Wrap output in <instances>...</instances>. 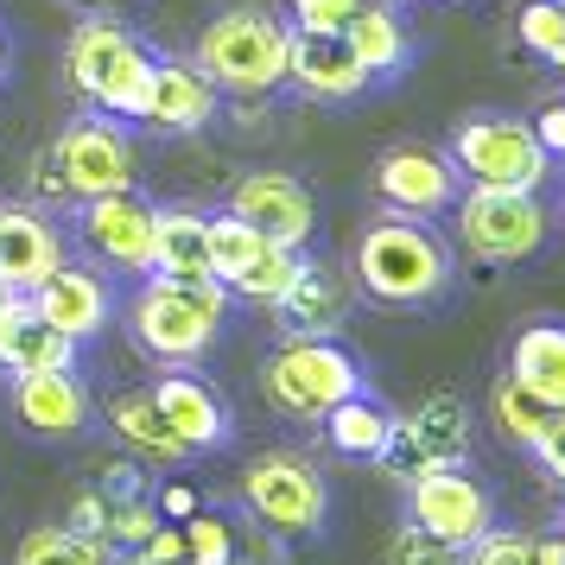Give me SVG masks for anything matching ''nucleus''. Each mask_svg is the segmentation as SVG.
<instances>
[{
	"label": "nucleus",
	"mask_w": 565,
	"mask_h": 565,
	"mask_svg": "<svg viewBox=\"0 0 565 565\" xmlns=\"http://www.w3.org/2000/svg\"><path fill=\"white\" fill-rule=\"evenodd\" d=\"M509 382H521L540 407L565 413V324L553 318L521 324V337L509 343Z\"/></svg>",
	"instance_id": "412c9836"
},
{
	"label": "nucleus",
	"mask_w": 565,
	"mask_h": 565,
	"mask_svg": "<svg viewBox=\"0 0 565 565\" xmlns=\"http://www.w3.org/2000/svg\"><path fill=\"white\" fill-rule=\"evenodd\" d=\"M159 514H172V521H184V514H198V495H191V489H166V502H159Z\"/></svg>",
	"instance_id": "79ce46f5"
},
{
	"label": "nucleus",
	"mask_w": 565,
	"mask_h": 565,
	"mask_svg": "<svg viewBox=\"0 0 565 565\" xmlns=\"http://www.w3.org/2000/svg\"><path fill=\"white\" fill-rule=\"evenodd\" d=\"M387 426H394V413H387L369 387L350 394V401H337V407L324 413V438H331V451H343V458H375Z\"/></svg>",
	"instance_id": "bb28decb"
},
{
	"label": "nucleus",
	"mask_w": 565,
	"mask_h": 565,
	"mask_svg": "<svg viewBox=\"0 0 565 565\" xmlns=\"http://www.w3.org/2000/svg\"><path fill=\"white\" fill-rule=\"evenodd\" d=\"M32 204H45V210H64V204H71V184H64V172H57V153H52V147L32 159Z\"/></svg>",
	"instance_id": "4c0bfd02"
},
{
	"label": "nucleus",
	"mask_w": 565,
	"mask_h": 565,
	"mask_svg": "<svg viewBox=\"0 0 565 565\" xmlns=\"http://www.w3.org/2000/svg\"><path fill=\"white\" fill-rule=\"evenodd\" d=\"M401 426L413 433V445L426 451V463H463L470 458V407L458 394H426L413 413H401Z\"/></svg>",
	"instance_id": "393cba45"
},
{
	"label": "nucleus",
	"mask_w": 565,
	"mask_h": 565,
	"mask_svg": "<svg viewBox=\"0 0 565 565\" xmlns=\"http://www.w3.org/2000/svg\"><path fill=\"white\" fill-rule=\"evenodd\" d=\"M26 306L45 318V324H57V331L71 337V343H83V337L108 331V318H115V292H108L103 274H89V267H71V260H57V274L45 286H32Z\"/></svg>",
	"instance_id": "f3484780"
},
{
	"label": "nucleus",
	"mask_w": 565,
	"mask_h": 565,
	"mask_svg": "<svg viewBox=\"0 0 565 565\" xmlns=\"http://www.w3.org/2000/svg\"><path fill=\"white\" fill-rule=\"evenodd\" d=\"M216 115V83L198 71V64H179V57H159L153 64V103H147V121L166 134H198L210 128Z\"/></svg>",
	"instance_id": "aec40b11"
},
{
	"label": "nucleus",
	"mask_w": 565,
	"mask_h": 565,
	"mask_svg": "<svg viewBox=\"0 0 565 565\" xmlns=\"http://www.w3.org/2000/svg\"><path fill=\"white\" fill-rule=\"evenodd\" d=\"M514 26H521V45L527 52H540V57L565 52V0H527Z\"/></svg>",
	"instance_id": "473e14b6"
},
{
	"label": "nucleus",
	"mask_w": 565,
	"mask_h": 565,
	"mask_svg": "<svg viewBox=\"0 0 565 565\" xmlns=\"http://www.w3.org/2000/svg\"><path fill=\"white\" fill-rule=\"evenodd\" d=\"M198 71L235 96H274L286 83V26L260 7H230L198 32Z\"/></svg>",
	"instance_id": "20e7f679"
},
{
	"label": "nucleus",
	"mask_w": 565,
	"mask_h": 565,
	"mask_svg": "<svg viewBox=\"0 0 565 565\" xmlns=\"http://www.w3.org/2000/svg\"><path fill=\"white\" fill-rule=\"evenodd\" d=\"M407 521L426 527V534H438V540L470 546L477 534L495 527V495L463 463H433V470L407 477Z\"/></svg>",
	"instance_id": "9d476101"
},
{
	"label": "nucleus",
	"mask_w": 565,
	"mask_h": 565,
	"mask_svg": "<svg viewBox=\"0 0 565 565\" xmlns=\"http://www.w3.org/2000/svg\"><path fill=\"white\" fill-rule=\"evenodd\" d=\"M184 546H191L184 565H235V540L216 514H184Z\"/></svg>",
	"instance_id": "72a5a7b5"
},
{
	"label": "nucleus",
	"mask_w": 565,
	"mask_h": 565,
	"mask_svg": "<svg viewBox=\"0 0 565 565\" xmlns=\"http://www.w3.org/2000/svg\"><path fill=\"white\" fill-rule=\"evenodd\" d=\"M108 426H115V438H121L128 451H140L147 463H184V458H191L179 438H172V426L159 419V407H153V394H147V387L115 394V401H108Z\"/></svg>",
	"instance_id": "a878e982"
},
{
	"label": "nucleus",
	"mask_w": 565,
	"mask_h": 565,
	"mask_svg": "<svg viewBox=\"0 0 565 565\" xmlns=\"http://www.w3.org/2000/svg\"><path fill=\"white\" fill-rule=\"evenodd\" d=\"M527 451H534L540 470H546V477H553V483L565 489V413H553V419L540 426V438L527 445Z\"/></svg>",
	"instance_id": "58836bf2"
},
{
	"label": "nucleus",
	"mask_w": 565,
	"mask_h": 565,
	"mask_svg": "<svg viewBox=\"0 0 565 565\" xmlns=\"http://www.w3.org/2000/svg\"><path fill=\"white\" fill-rule=\"evenodd\" d=\"M147 394H153L159 419L172 426V438H179L191 458H204V451H223V445L235 438L230 401H223V394H216L204 375H191V369H166V375H159Z\"/></svg>",
	"instance_id": "4468645a"
},
{
	"label": "nucleus",
	"mask_w": 565,
	"mask_h": 565,
	"mask_svg": "<svg viewBox=\"0 0 565 565\" xmlns=\"http://www.w3.org/2000/svg\"><path fill=\"white\" fill-rule=\"evenodd\" d=\"M153 274H166V280H216L210 274V216L204 210H159Z\"/></svg>",
	"instance_id": "b1692460"
},
{
	"label": "nucleus",
	"mask_w": 565,
	"mask_h": 565,
	"mask_svg": "<svg viewBox=\"0 0 565 565\" xmlns=\"http://www.w3.org/2000/svg\"><path fill=\"white\" fill-rule=\"evenodd\" d=\"M230 216H242L248 230H260L274 248H306L318 230V204L292 172H248L230 191Z\"/></svg>",
	"instance_id": "ddd939ff"
},
{
	"label": "nucleus",
	"mask_w": 565,
	"mask_h": 565,
	"mask_svg": "<svg viewBox=\"0 0 565 565\" xmlns=\"http://www.w3.org/2000/svg\"><path fill=\"white\" fill-rule=\"evenodd\" d=\"M387 565H470V546H458V540H438L426 534V527H394V540H387Z\"/></svg>",
	"instance_id": "2f4dec72"
},
{
	"label": "nucleus",
	"mask_w": 565,
	"mask_h": 565,
	"mask_svg": "<svg viewBox=\"0 0 565 565\" xmlns=\"http://www.w3.org/2000/svg\"><path fill=\"white\" fill-rule=\"evenodd\" d=\"M71 534H89V540H108V495L103 489H83L77 502H71V521H64Z\"/></svg>",
	"instance_id": "ea45409f"
},
{
	"label": "nucleus",
	"mask_w": 565,
	"mask_h": 565,
	"mask_svg": "<svg viewBox=\"0 0 565 565\" xmlns=\"http://www.w3.org/2000/svg\"><path fill=\"white\" fill-rule=\"evenodd\" d=\"M534 140H540L553 159H565V103H546V108L534 115Z\"/></svg>",
	"instance_id": "a19ab883"
},
{
	"label": "nucleus",
	"mask_w": 565,
	"mask_h": 565,
	"mask_svg": "<svg viewBox=\"0 0 565 565\" xmlns=\"http://www.w3.org/2000/svg\"><path fill=\"white\" fill-rule=\"evenodd\" d=\"M260 387L286 419H324L337 401L362 394L369 382H362V362L337 337H286L260 369Z\"/></svg>",
	"instance_id": "39448f33"
},
{
	"label": "nucleus",
	"mask_w": 565,
	"mask_h": 565,
	"mask_svg": "<svg viewBox=\"0 0 565 565\" xmlns=\"http://www.w3.org/2000/svg\"><path fill=\"white\" fill-rule=\"evenodd\" d=\"M356 7L362 0H292V20H299V32H343Z\"/></svg>",
	"instance_id": "e433bc0d"
},
{
	"label": "nucleus",
	"mask_w": 565,
	"mask_h": 565,
	"mask_svg": "<svg viewBox=\"0 0 565 565\" xmlns=\"http://www.w3.org/2000/svg\"><path fill=\"white\" fill-rule=\"evenodd\" d=\"M489 413H495L502 438H509V445H521V451H527V445L540 438V426L553 419V407H540L534 394H527L521 382H509V375H502V382H495V394H489Z\"/></svg>",
	"instance_id": "c756f323"
},
{
	"label": "nucleus",
	"mask_w": 565,
	"mask_h": 565,
	"mask_svg": "<svg viewBox=\"0 0 565 565\" xmlns=\"http://www.w3.org/2000/svg\"><path fill=\"white\" fill-rule=\"evenodd\" d=\"M534 534L521 527H489V534L470 540V565H534Z\"/></svg>",
	"instance_id": "f704fd0d"
},
{
	"label": "nucleus",
	"mask_w": 565,
	"mask_h": 565,
	"mask_svg": "<svg viewBox=\"0 0 565 565\" xmlns=\"http://www.w3.org/2000/svg\"><path fill=\"white\" fill-rule=\"evenodd\" d=\"M13 311H20V292H7V286H0V331H7V318H13Z\"/></svg>",
	"instance_id": "37998d69"
},
{
	"label": "nucleus",
	"mask_w": 565,
	"mask_h": 565,
	"mask_svg": "<svg viewBox=\"0 0 565 565\" xmlns=\"http://www.w3.org/2000/svg\"><path fill=\"white\" fill-rule=\"evenodd\" d=\"M546 64H559V77H565V52H553V57H546Z\"/></svg>",
	"instance_id": "c03bdc74"
},
{
	"label": "nucleus",
	"mask_w": 565,
	"mask_h": 565,
	"mask_svg": "<svg viewBox=\"0 0 565 565\" xmlns=\"http://www.w3.org/2000/svg\"><path fill=\"white\" fill-rule=\"evenodd\" d=\"M242 502L255 514L267 534L280 540H306L324 527V514H331V489L318 477V463L299 458V451H267L242 470Z\"/></svg>",
	"instance_id": "0eeeda50"
},
{
	"label": "nucleus",
	"mask_w": 565,
	"mask_h": 565,
	"mask_svg": "<svg viewBox=\"0 0 565 565\" xmlns=\"http://www.w3.org/2000/svg\"><path fill=\"white\" fill-rule=\"evenodd\" d=\"M375 198L387 204V216H419L433 223L463 198V179L451 153H433V147H387L375 159Z\"/></svg>",
	"instance_id": "f8f14e48"
},
{
	"label": "nucleus",
	"mask_w": 565,
	"mask_h": 565,
	"mask_svg": "<svg viewBox=\"0 0 565 565\" xmlns=\"http://www.w3.org/2000/svg\"><path fill=\"white\" fill-rule=\"evenodd\" d=\"M153 223L159 210L140 191H108V198H83L77 204V235L83 248L115 267V274H153Z\"/></svg>",
	"instance_id": "9b49d317"
},
{
	"label": "nucleus",
	"mask_w": 565,
	"mask_h": 565,
	"mask_svg": "<svg viewBox=\"0 0 565 565\" xmlns=\"http://www.w3.org/2000/svg\"><path fill=\"white\" fill-rule=\"evenodd\" d=\"M13 419L39 438H77L89 426V387L77 382V369L13 375Z\"/></svg>",
	"instance_id": "a211bd4d"
},
{
	"label": "nucleus",
	"mask_w": 565,
	"mask_h": 565,
	"mask_svg": "<svg viewBox=\"0 0 565 565\" xmlns=\"http://www.w3.org/2000/svg\"><path fill=\"white\" fill-rule=\"evenodd\" d=\"M356 280L375 306H433L451 286V248L419 216H382L356 242Z\"/></svg>",
	"instance_id": "f03ea898"
},
{
	"label": "nucleus",
	"mask_w": 565,
	"mask_h": 565,
	"mask_svg": "<svg viewBox=\"0 0 565 565\" xmlns=\"http://www.w3.org/2000/svg\"><path fill=\"white\" fill-rule=\"evenodd\" d=\"M13 565H115V553H108V540L71 534V527H32Z\"/></svg>",
	"instance_id": "cd10ccee"
},
{
	"label": "nucleus",
	"mask_w": 565,
	"mask_h": 565,
	"mask_svg": "<svg viewBox=\"0 0 565 565\" xmlns=\"http://www.w3.org/2000/svg\"><path fill=\"white\" fill-rule=\"evenodd\" d=\"M57 153V172L71 184V204L83 198H108V191H134V140L115 115H83L52 140Z\"/></svg>",
	"instance_id": "1a4fd4ad"
},
{
	"label": "nucleus",
	"mask_w": 565,
	"mask_h": 565,
	"mask_svg": "<svg viewBox=\"0 0 565 565\" xmlns=\"http://www.w3.org/2000/svg\"><path fill=\"white\" fill-rule=\"evenodd\" d=\"M445 153L463 184H489V191H540L553 179V153L534 140V121L521 115H463Z\"/></svg>",
	"instance_id": "423d86ee"
},
{
	"label": "nucleus",
	"mask_w": 565,
	"mask_h": 565,
	"mask_svg": "<svg viewBox=\"0 0 565 565\" xmlns=\"http://www.w3.org/2000/svg\"><path fill=\"white\" fill-rule=\"evenodd\" d=\"M260 248H267V235L248 230L242 216H230V210H223V216H210V274H216V280H235Z\"/></svg>",
	"instance_id": "7c9ffc66"
},
{
	"label": "nucleus",
	"mask_w": 565,
	"mask_h": 565,
	"mask_svg": "<svg viewBox=\"0 0 565 565\" xmlns=\"http://www.w3.org/2000/svg\"><path fill=\"white\" fill-rule=\"evenodd\" d=\"M0 77H7V39H0Z\"/></svg>",
	"instance_id": "a18cd8bd"
},
{
	"label": "nucleus",
	"mask_w": 565,
	"mask_h": 565,
	"mask_svg": "<svg viewBox=\"0 0 565 565\" xmlns=\"http://www.w3.org/2000/svg\"><path fill=\"white\" fill-rule=\"evenodd\" d=\"M230 286L223 280H166L147 274L140 292L128 299V337L159 362V369H191L210 356V343L223 331Z\"/></svg>",
	"instance_id": "f257e3e1"
},
{
	"label": "nucleus",
	"mask_w": 565,
	"mask_h": 565,
	"mask_svg": "<svg viewBox=\"0 0 565 565\" xmlns=\"http://www.w3.org/2000/svg\"><path fill=\"white\" fill-rule=\"evenodd\" d=\"M369 7H401V0H369Z\"/></svg>",
	"instance_id": "49530a36"
},
{
	"label": "nucleus",
	"mask_w": 565,
	"mask_h": 565,
	"mask_svg": "<svg viewBox=\"0 0 565 565\" xmlns=\"http://www.w3.org/2000/svg\"><path fill=\"white\" fill-rule=\"evenodd\" d=\"M0 369L7 375H39V369H77V343L45 324L39 311L20 299V311L7 318V331H0Z\"/></svg>",
	"instance_id": "5701e85b"
},
{
	"label": "nucleus",
	"mask_w": 565,
	"mask_h": 565,
	"mask_svg": "<svg viewBox=\"0 0 565 565\" xmlns=\"http://www.w3.org/2000/svg\"><path fill=\"white\" fill-rule=\"evenodd\" d=\"M274 318H280L286 337H337L350 324V292H343V280H337L331 267L299 260L292 286L274 299Z\"/></svg>",
	"instance_id": "6ab92c4d"
},
{
	"label": "nucleus",
	"mask_w": 565,
	"mask_h": 565,
	"mask_svg": "<svg viewBox=\"0 0 565 565\" xmlns=\"http://www.w3.org/2000/svg\"><path fill=\"white\" fill-rule=\"evenodd\" d=\"M343 45L356 52V64L369 71V83L401 77V71L413 64V39H407V26H401V7H369V0H362L356 13L343 20Z\"/></svg>",
	"instance_id": "4be33fe9"
},
{
	"label": "nucleus",
	"mask_w": 565,
	"mask_h": 565,
	"mask_svg": "<svg viewBox=\"0 0 565 565\" xmlns=\"http://www.w3.org/2000/svg\"><path fill=\"white\" fill-rule=\"evenodd\" d=\"M286 83L306 89L318 103H356L369 89V71L356 64V52L343 45V32H286Z\"/></svg>",
	"instance_id": "2eb2a0df"
},
{
	"label": "nucleus",
	"mask_w": 565,
	"mask_h": 565,
	"mask_svg": "<svg viewBox=\"0 0 565 565\" xmlns=\"http://www.w3.org/2000/svg\"><path fill=\"white\" fill-rule=\"evenodd\" d=\"M546 230H553V223H546L540 191H489V184H463L458 235H463V248H470V255L509 267V260L540 255Z\"/></svg>",
	"instance_id": "6e6552de"
},
{
	"label": "nucleus",
	"mask_w": 565,
	"mask_h": 565,
	"mask_svg": "<svg viewBox=\"0 0 565 565\" xmlns=\"http://www.w3.org/2000/svg\"><path fill=\"white\" fill-rule=\"evenodd\" d=\"M153 64L159 57L115 20H83L64 45V71L96 108H108L115 121H147L153 103Z\"/></svg>",
	"instance_id": "7ed1b4c3"
},
{
	"label": "nucleus",
	"mask_w": 565,
	"mask_h": 565,
	"mask_svg": "<svg viewBox=\"0 0 565 565\" xmlns=\"http://www.w3.org/2000/svg\"><path fill=\"white\" fill-rule=\"evenodd\" d=\"M64 260V235L39 204H0V286L26 299L32 286H45Z\"/></svg>",
	"instance_id": "dca6fc26"
},
{
	"label": "nucleus",
	"mask_w": 565,
	"mask_h": 565,
	"mask_svg": "<svg viewBox=\"0 0 565 565\" xmlns=\"http://www.w3.org/2000/svg\"><path fill=\"white\" fill-rule=\"evenodd\" d=\"M292 274H299V248H274V242H267V248H260V255L248 260L235 280H223V286L242 292V299H255V306H274L286 286H292Z\"/></svg>",
	"instance_id": "c85d7f7f"
},
{
	"label": "nucleus",
	"mask_w": 565,
	"mask_h": 565,
	"mask_svg": "<svg viewBox=\"0 0 565 565\" xmlns=\"http://www.w3.org/2000/svg\"><path fill=\"white\" fill-rule=\"evenodd\" d=\"M159 521V502H147V495H128V502H108V546H140V540L153 534Z\"/></svg>",
	"instance_id": "c9c22d12"
}]
</instances>
